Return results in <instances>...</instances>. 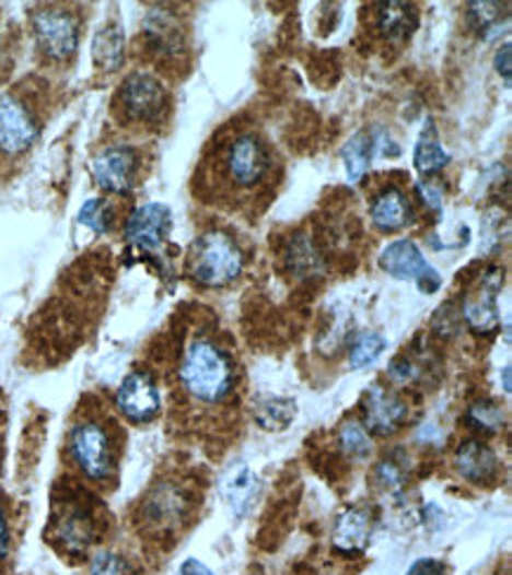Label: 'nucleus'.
Here are the masks:
<instances>
[{"label":"nucleus","instance_id":"obj_26","mask_svg":"<svg viewBox=\"0 0 512 575\" xmlns=\"http://www.w3.org/2000/svg\"><path fill=\"white\" fill-rule=\"evenodd\" d=\"M465 420H468V425L481 434H496L503 430V422H505V415H503V408L496 403V401H475L468 413H465Z\"/></svg>","mask_w":512,"mask_h":575},{"label":"nucleus","instance_id":"obj_32","mask_svg":"<svg viewBox=\"0 0 512 575\" xmlns=\"http://www.w3.org/2000/svg\"><path fill=\"white\" fill-rule=\"evenodd\" d=\"M90 575H138V571L124 554L102 550L90 562Z\"/></svg>","mask_w":512,"mask_h":575},{"label":"nucleus","instance_id":"obj_24","mask_svg":"<svg viewBox=\"0 0 512 575\" xmlns=\"http://www.w3.org/2000/svg\"><path fill=\"white\" fill-rule=\"evenodd\" d=\"M93 57H95V64L107 71H114L120 67V62H124V32H120L118 24L102 26L95 34Z\"/></svg>","mask_w":512,"mask_h":575},{"label":"nucleus","instance_id":"obj_27","mask_svg":"<svg viewBox=\"0 0 512 575\" xmlns=\"http://www.w3.org/2000/svg\"><path fill=\"white\" fill-rule=\"evenodd\" d=\"M385 347H387V342L381 332H375V330L361 332V336L354 340L352 350H350V366L354 371L373 366V363L379 361L381 354L385 352Z\"/></svg>","mask_w":512,"mask_h":575},{"label":"nucleus","instance_id":"obj_17","mask_svg":"<svg viewBox=\"0 0 512 575\" xmlns=\"http://www.w3.org/2000/svg\"><path fill=\"white\" fill-rule=\"evenodd\" d=\"M371 222L381 232H397L411 222V206L406 193L397 187H387L371 203Z\"/></svg>","mask_w":512,"mask_h":575},{"label":"nucleus","instance_id":"obj_10","mask_svg":"<svg viewBox=\"0 0 512 575\" xmlns=\"http://www.w3.org/2000/svg\"><path fill=\"white\" fill-rule=\"evenodd\" d=\"M503 288V269L487 267L479 277L477 285L465 295L461 316L475 332H493L501 326L499 314V293Z\"/></svg>","mask_w":512,"mask_h":575},{"label":"nucleus","instance_id":"obj_6","mask_svg":"<svg viewBox=\"0 0 512 575\" xmlns=\"http://www.w3.org/2000/svg\"><path fill=\"white\" fill-rule=\"evenodd\" d=\"M34 36L40 52L53 62H67L79 48V22L69 10L45 8L34 14Z\"/></svg>","mask_w":512,"mask_h":575},{"label":"nucleus","instance_id":"obj_28","mask_svg":"<svg viewBox=\"0 0 512 575\" xmlns=\"http://www.w3.org/2000/svg\"><path fill=\"white\" fill-rule=\"evenodd\" d=\"M289 269L295 277H312L322 269V257L314 250L312 240L300 234L289 250Z\"/></svg>","mask_w":512,"mask_h":575},{"label":"nucleus","instance_id":"obj_40","mask_svg":"<svg viewBox=\"0 0 512 575\" xmlns=\"http://www.w3.org/2000/svg\"><path fill=\"white\" fill-rule=\"evenodd\" d=\"M177 575H216L213 571H210L203 562H199V559H187V562L179 566Z\"/></svg>","mask_w":512,"mask_h":575},{"label":"nucleus","instance_id":"obj_37","mask_svg":"<svg viewBox=\"0 0 512 575\" xmlns=\"http://www.w3.org/2000/svg\"><path fill=\"white\" fill-rule=\"evenodd\" d=\"M510 57H512V48H510V43H503V45H501V50L496 52V59H493L496 71H499V73L503 75L505 85H510V73H512V67H510Z\"/></svg>","mask_w":512,"mask_h":575},{"label":"nucleus","instance_id":"obj_3","mask_svg":"<svg viewBox=\"0 0 512 575\" xmlns=\"http://www.w3.org/2000/svg\"><path fill=\"white\" fill-rule=\"evenodd\" d=\"M189 277L203 288H222L236 281L244 271V253L224 232H206L194 240L187 260Z\"/></svg>","mask_w":512,"mask_h":575},{"label":"nucleus","instance_id":"obj_36","mask_svg":"<svg viewBox=\"0 0 512 575\" xmlns=\"http://www.w3.org/2000/svg\"><path fill=\"white\" fill-rule=\"evenodd\" d=\"M406 575H446V566L437 559H420Z\"/></svg>","mask_w":512,"mask_h":575},{"label":"nucleus","instance_id":"obj_8","mask_svg":"<svg viewBox=\"0 0 512 575\" xmlns=\"http://www.w3.org/2000/svg\"><path fill=\"white\" fill-rule=\"evenodd\" d=\"M379 265L389 277L402 281H416L423 293H437L442 285V277L437 274V269L426 260V255L409 238L393 240L385 246Z\"/></svg>","mask_w":512,"mask_h":575},{"label":"nucleus","instance_id":"obj_22","mask_svg":"<svg viewBox=\"0 0 512 575\" xmlns=\"http://www.w3.org/2000/svg\"><path fill=\"white\" fill-rule=\"evenodd\" d=\"M414 161H416V168L423 175H434V173L444 171L449 165L451 154L440 144V138H437V130L432 124L423 128V134H420V140L414 151Z\"/></svg>","mask_w":512,"mask_h":575},{"label":"nucleus","instance_id":"obj_20","mask_svg":"<svg viewBox=\"0 0 512 575\" xmlns=\"http://www.w3.org/2000/svg\"><path fill=\"white\" fill-rule=\"evenodd\" d=\"M379 28L387 40H406L418 28V10L414 3L389 0L379 5Z\"/></svg>","mask_w":512,"mask_h":575},{"label":"nucleus","instance_id":"obj_38","mask_svg":"<svg viewBox=\"0 0 512 575\" xmlns=\"http://www.w3.org/2000/svg\"><path fill=\"white\" fill-rule=\"evenodd\" d=\"M8 552H10V528H8L3 505H0V562H5Z\"/></svg>","mask_w":512,"mask_h":575},{"label":"nucleus","instance_id":"obj_1","mask_svg":"<svg viewBox=\"0 0 512 575\" xmlns=\"http://www.w3.org/2000/svg\"><path fill=\"white\" fill-rule=\"evenodd\" d=\"M179 385L194 401L216 406L232 397L236 366L220 344L210 338H197L187 344L179 361Z\"/></svg>","mask_w":512,"mask_h":575},{"label":"nucleus","instance_id":"obj_11","mask_svg":"<svg viewBox=\"0 0 512 575\" xmlns=\"http://www.w3.org/2000/svg\"><path fill=\"white\" fill-rule=\"evenodd\" d=\"M40 126L34 112L14 95H0V154L22 156L38 140Z\"/></svg>","mask_w":512,"mask_h":575},{"label":"nucleus","instance_id":"obj_33","mask_svg":"<svg viewBox=\"0 0 512 575\" xmlns=\"http://www.w3.org/2000/svg\"><path fill=\"white\" fill-rule=\"evenodd\" d=\"M375 481L387 491H399L406 481V467L402 465V460L385 458L379 469H375Z\"/></svg>","mask_w":512,"mask_h":575},{"label":"nucleus","instance_id":"obj_25","mask_svg":"<svg viewBox=\"0 0 512 575\" xmlns=\"http://www.w3.org/2000/svg\"><path fill=\"white\" fill-rule=\"evenodd\" d=\"M255 422L263 430H286L295 418V403L291 399H279V397H267L255 406Z\"/></svg>","mask_w":512,"mask_h":575},{"label":"nucleus","instance_id":"obj_41","mask_svg":"<svg viewBox=\"0 0 512 575\" xmlns=\"http://www.w3.org/2000/svg\"><path fill=\"white\" fill-rule=\"evenodd\" d=\"M503 387H505V391H510V368L508 366L503 368Z\"/></svg>","mask_w":512,"mask_h":575},{"label":"nucleus","instance_id":"obj_34","mask_svg":"<svg viewBox=\"0 0 512 575\" xmlns=\"http://www.w3.org/2000/svg\"><path fill=\"white\" fill-rule=\"evenodd\" d=\"M434 330L440 332V336H451V332H456L458 328V312H454V305H442L440 312L434 314V321H432Z\"/></svg>","mask_w":512,"mask_h":575},{"label":"nucleus","instance_id":"obj_19","mask_svg":"<svg viewBox=\"0 0 512 575\" xmlns=\"http://www.w3.org/2000/svg\"><path fill=\"white\" fill-rule=\"evenodd\" d=\"M144 36L149 48H152L159 57H173L183 50V32L179 24L171 17L168 12H152L144 22Z\"/></svg>","mask_w":512,"mask_h":575},{"label":"nucleus","instance_id":"obj_12","mask_svg":"<svg viewBox=\"0 0 512 575\" xmlns=\"http://www.w3.org/2000/svg\"><path fill=\"white\" fill-rule=\"evenodd\" d=\"M116 408L135 425H147L161 413V391L149 371H132L116 391Z\"/></svg>","mask_w":512,"mask_h":575},{"label":"nucleus","instance_id":"obj_9","mask_svg":"<svg viewBox=\"0 0 512 575\" xmlns=\"http://www.w3.org/2000/svg\"><path fill=\"white\" fill-rule=\"evenodd\" d=\"M272 156L255 134H238L224 151V171L236 189H251L269 173Z\"/></svg>","mask_w":512,"mask_h":575},{"label":"nucleus","instance_id":"obj_31","mask_svg":"<svg viewBox=\"0 0 512 575\" xmlns=\"http://www.w3.org/2000/svg\"><path fill=\"white\" fill-rule=\"evenodd\" d=\"M338 444L345 450V456L364 460L371 453V438L366 430L357 425V422H345L338 432Z\"/></svg>","mask_w":512,"mask_h":575},{"label":"nucleus","instance_id":"obj_15","mask_svg":"<svg viewBox=\"0 0 512 575\" xmlns=\"http://www.w3.org/2000/svg\"><path fill=\"white\" fill-rule=\"evenodd\" d=\"M406 415H409V408L406 403L381 385H373L366 391L364 399V425L369 432L379 434V436H389L395 434L402 425Z\"/></svg>","mask_w":512,"mask_h":575},{"label":"nucleus","instance_id":"obj_21","mask_svg":"<svg viewBox=\"0 0 512 575\" xmlns=\"http://www.w3.org/2000/svg\"><path fill=\"white\" fill-rule=\"evenodd\" d=\"M222 491L234 512V517H244L246 509L253 503L255 493H258V477H255L246 465H241L228 479H224Z\"/></svg>","mask_w":512,"mask_h":575},{"label":"nucleus","instance_id":"obj_13","mask_svg":"<svg viewBox=\"0 0 512 575\" xmlns=\"http://www.w3.org/2000/svg\"><path fill=\"white\" fill-rule=\"evenodd\" d=\"M173 226L171 208L165 203H144L135 208L126 222L128 244L140 250H156L168 238Z\"/></svg>","mask_w":512,"mask_h":575},{"label":"nucleus","instance_id":"obj_5","mask_svg":"<svg viewBox=\"0 0 512 575\" xmlns=\"http://www.w3.org/2000/svg\"><path fill=\"white\" fill-rule=\"evenodd\" d=\"M189 509L191 497L179 483L159 481L156 486H152V491L144 495L140 505V521L147 531L163 536L179 528V524L187 519Z\"/></svg>","mask_w":512,"mask_h":575},{"label":"nucleus","instance_id":"obj_14","mask_svg":"<svg viewBox=\"0 0 512 575\" xmlns=\"http://www.w3.org/2000/svg\"><path fill=\"white\" fill-rule=\"evenodd\" d=\"M53 528L55 538L69 554H83L95 540V514L85 503L69 501L59 505Z\"/></svg>","mask_w":512,"mask_h":575},{"label":"nucleus","instance_id":"obj_39","mask_svg":"<svg viewBox=\"0 0 512 575\" xmlns=\"http://www.w3.org/2000/svg\"><path fill=\"white\" fill-rule=\"evenodd\" d=\"M418 193L423 196V203H428L432 210H437V213H440V210H442V196H440V191L420 181V185H418Z\"/></svg>","mask_w":512,"mask_h":575},{"label":"nucleus","instance_id":"obj_23","mask_svg":"<svg viewBox=\"0 0 512 575\" xmlns=\"http://www.w3.org/2000/svg\"><path fill=\"white\" fill-rule=\"evenodd\" d=\"M373 146H375V140H373V134L366 130L357 132L354 138L342 146L345 173H348V179L352 181V185H357V181H361V177L366 175L369 165H371V156H373Z\"/></svg>","mask_w":512,"mask_h":575},{"label":"nucleus","instance_id":"obj_18","mask_svg":"<svg viewBox=\"0 0 512 575\" xmlns=\"http://www.w3.org/2000/svg\"><path fill=\"white\" fill-rule=\"evenodd\" d=\"M371 538V517L366 509L352 507L348 512H342L336 528H334V544L340 552H361L369 544Z\"/></svg>","mask_w":512,"mask_h":575},{"label":"nucleus","instance_id":"obj_7","mask_svg":"<svg viewBox=\"0 0 512 575\" xmlns=\"http://www.w3.org/2000/svg\"><path fill=\"white\" fill-rule=\"evenodd\" d=\"M140 151L130 144H109L93 159V177L107 193L126 196L138 185Z\"/></svg>","mask_w":512,"mask_h":575},{"label":"nucleus","instance_id":"obj_16","mask_svg":"<svg viewBox=\"0 0 512 575\" xmlns=\"http://www.w3.org/2000/svg\"><path fill=\"white\" fill-rule=\"evenodd\" d=\"M454 465L456 472L470 483L491 481L496 472H499V458H496V453L487 444L477 442V438H470V442L458 446Z\"/></svg>","mask_w":512,"mask_h":575},{"label":"nucleus","instance_id":"obj_29","mask_svg":"<svg viewBox=\"0 0 512 575\" xmlns=\"http://www.w3.org/2000/svg\"><path fill=\"white\" fill-rule=\"evenodd\" d=\"M79 222L85 224L88 230H93L95 234H109L114 224V208L104 199H90L81 208Z\"/></svg>","mask_w":512,"mask_h":575},{"label":"nucleus","instance_id":"obj_2","mask_svg":"<svg viewBox=\"0 0 512 575\" xmlns=\"http://www.w3.org/2000/svg\"><path fill=\"white\" fill-rule=\"evenodd\" d=\"M67 450L79 472L93 483L112 481L116 474V444L112 430L97 418L73 422L67 436Z\"/></svg>","mask_w":512,"mask_h":575},{"label":"nucleus","instance_id":"obj_4","mask_svg":"<svg viewBox=\"0 0 512 575\" xmlns=\"http://www.w3.org/2000/svg\"><path fill=\"white\" fill-rule=\"evenodd\" d=\"M116 107L120 118L128 124L154 126L168 109V93L156 75L147 71H135L120 85L116 95Z\"/></svg>","mask_w":512,"mask_h":575},{"label":"nucleus","instance_id":"obj_35","mask_svg":"<svg viewBox=\"0 0 512 575\" xmlns=\"http://www.w3.org/2000/svg\"><path fill=\"white\" fill-rule=\"evenodd\" d=\"M389 377H393L395 383H406V380H411V377L416 375V368H414V363L406 359V356H399L395 359L393 363H389Z\"/></svg>","mask_w":512,"mask_h":575},{"label":"nucleus","instance_id":"obj_30","mask_svg":"<svg viewBox=\"0 0 512 575\" xmlns=\"http://www.w3.org/2000/svg\"><path fill=\"white\" fill-rule=\"evenodd\" d=\"M508 3H470L468 5V17L470 24L477 28L479 34H489L491 28L501 24V20H508Z\"/></svg>","mask_w":512,"mask_h":575}]
</instances>
